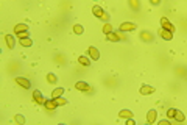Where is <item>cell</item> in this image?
I'll return each instance as SVG.
<instances>
[{"mask_svg":"<svg viewBox=\"0 0 187 125\" xmlns=\"http://www.w3.org/2000/svg\"><path fill=\"white\" fill-rule=\"evenodd\" d=\"M20 44L24 45V47H31V45H33V41L30 39V38H22V39H20Z\"/></svg>","mask_w":187,"mask_h":125,"instance_id":"44dd1931","label":"cell"},{"mask_svg":"<svg viewBox=\"0 0 187 125\" xmlns=\"http://www.w3.org/2000/svg\"><path fill=\"white\" fill-rule=\"evenodd\" d=\"M44 107H45V109L47 111H55L56 109V107H58V103L55 102V98H52V100H45V103H44Z\"/></svg>","mask_w":187,"mask_h":125,"instance_id":"8992f818","label":"cell"},{"mask_svg":"<svg viewBox=\"0 0 187 125\" xmlns=\"http://www.w3.org/2000/svg\"><path fill=\"white\" fill-rule=\"evenodd\" d=\"M16 83L19 86H22V88H25V89H28L30 86H31V83L27 80V78H22V77H16Z\"/></svg>","mask_w":187,"mask_h":125,"instance_id":"52a82bcc","label":"cell"},{"mask_svg":"<svg viewBox=\"0 0 187 125\" xmlns=\"http://www.w3.org/2000/svg\"><path fill=\"white\" fill-rule=\"evenodd\" d=\"M175 119H176V120H178V122H184V119H186V116H184V114H182V113H181V111H178V109H176V114H175Z\"/></svg>","mask_w":187,"mask_h":125,"instance_id":"7402d4cb","label":"cell"},{"mask_svg":"<svg viewBox=\"0 0 187 125\" xmlns=\"http://www.w3.org/2000/svg\"><path fill=\"white\" fill-rule=\"evenodd\" d=\"M119 117L120 119H129V117H133V113L129 111V109H122L119 113Z\"/></svg>","mask_w":187,"mask_h":125,"instance_id":"4fadbf2b","label":"cell"},{"mask_svg":"<svg viewBox=\"0 0 187 125\" xmlns=\"http://www.w3.org/2000/svg\"><path fill=\"white\" fill-rule=\"evenodd\" d=\"M106 36H108V39L111 41V42H117V41H120V39H122V38H120L119 35H117V33H114V31L108 33Z\"/></svg>","mask_w":187,"mask_h":125,"instance_id":"2e32d148","label":"cell"},{"mask_svg":"<svg viewBox=\"0 0 187 125\" xmlns=\"http://www.w3.org/2000/svg\"><path fill=\"white\" fill-rule=\"evenodd\" d=\"M136 28H137V25L133 24V22H123L120 25V31H134Z\"/></svg>","mask_w":187,"mask_h":125,"instance_id":"7a4b0ae2","label":"cell"},{"mask_svg":"<svg viewBox=\"0 0 187 125\" xmlns=\"http://www.w3.org/2000/svg\"><path fill=\"white\" fill-rule=\"evenodd\" d=\"M87 53H89V56L94 59V61L100 59V52H98V48H97V47H94V45H90V47L87 48Z\"/></svg>","mask_w":187,"mask_h":125,"instance_id":"6da1fadb","label":"cell"},{"mask_svg":"<svg viewBox=\"0 0 187 125\" xmlns=\"http://www.w3.org/2000/svg\"><path fill=\"white\" fill-rule=\"evenodd\" d=\"M150 3H151V5H159L161 0H150Z\"/></svg>","mask_w":187,"mask_h":125,"instance_id":"f1b7e54d","label":"cell"},{"mask_svg":"<svg viewBox=\"0 0 187 125\" xmlns=\"http://www.w3.org/2000/svg\"><path fill=\"white\" fill-rule=\"evenodd\" d=\"M159 36L162 38V39L165 41H170L171 38H173V31H170V30H165V28H159Z\"/></svg>","mask_w":187,"mask_h":125,"instance_id":"3957f363","label":"cell"},{"mask_svg":"<svg viewBox=\"0 0 187 125\" xmlns=\"http://www.w3.org/2000/svg\"><path fill=\"white\" fill-rule=\"evenodd\" d=\"M20 33H28V25L25 24H17L16 27H14V35H20Z\"/></svg>","mask_w":187,"mask_h":125,"instance_id":"277c9868","label":"cell"},{"mask_svg":"<svg viewBox=\"0 0 187 125\" xmlns=\"http://www.w3.org/2000/svg\"><path fill=\"white\" fill-rule=\"evenodd\" d=\"M159 125H169V122H167V120H161V122H159Z\"/></svg>","mask_w":187,"mask_h":125,"instance_id":"4dcf8cb0","label":"cell"},{"mask_svg":"<svg viewBox=\"0 0 187 125\" xmlns=\"http://www.w3.org/2000/svg\"><path fill=\"white\" fill-rule=\"evenodd\" d=\"M156 116H158L156 109H150V111L147 113V122H148V124H153L154 120H156Z\"/></svg>","mask_w":187,"mask_h":125,"instance_id":"30bf717a","label":"cell"},{"mask_svg":"<svg viewBox=\"0 0 187 125\" xmlns=\"http://www.w3.org/2000/svg\"><path fill=\"white\" fill-rule=\"evenodd\" d=\"M55 102L58 103V107H61V105H67V100H66V98H63V97L55 98Z\"/></svg>","mask_w":187,"mask_h":125,"instance_id":"4316f807","label":"cell"},{"mask_svg":"<svg viewBox=\"0 0 187 125\" xmlns=\"http://www.w3.org/2000/svg\"><path fill=\"white\" fill-rule=\"evenodd\" d=\"M126 124H128V125H134V122H133V119H131V117H129V119L126 120Z\"/></svg>","mask_w":187,"mask_h":125,"instance_id":"f546056e","label":"cell"},{"mask_svg":"<svg viewBox=\"0 0 187 125\" xmlns=\"http://www.w3.org/2000/svg\"><path fill=\"white\" fill-rule=\"evenodd\" d=\"M175 114H176V109H175V108H169V109H167V117H169V119H173Z\"/></svg>","mask_w":187,"mask_h":125,"instance_id":"d4e9b609","label":"cell"},{"mask_svg":"<svg viewBox=\"0 0 187 125\" xmlns=\"http://www.w3.org/2000/svg\"><path fill=\"white\" fill-rule=\"evenodd\" d=\"M14 120H16V122L17 124H25V117L24 116H20V114H16V116H14Z\"/></svg>","mask_w":187,"mask_h":125,"instance_id":"484cf974","label":"cell"},{"mask_svg":"<svg viewBox=\"0 0 187 125\" xmlns=\"http://www.w3.org/2000/svg\"><path fill=\"white\" fill-rule=\"evenodd\" d=\"M73 31H75V35H83V33H84V28H83V25L75 24L73 25Z\"/></svg>","mask_w":187,"mask_h":125,"instance_id":"ffe728a7","label":"cell"},{"mask_svg":"<svg viewBox=\"0 0 187 125\" xmlns=\"http://www.w3.org/2000/svg\"><path fill=\"white\" fill-rule=\"evenodd\" d=\"M161 25H162V28H165V30H170V31H173V25L170 24V20L167 17H161Z\"/></svg>","mask_w":187,"mask_h":125,"instance_id":"9c48e42d","label":"cell"},{"mask_svg":"<svg viewBox=\"0 0 187 125\" xmlns=\"http://www.w3.org/2000/svg\"><path fill=\"white\" fill-rule=\"evenodd\" d=\"M5 39H6V44H8V47H10V48H14V45H16V42H14V38L11 36V35H6Z\"/></svg>","mask_w":187,"mask_h":125,"instance_id":"d6986e66","label":"cell"},{"mask_svg":"<svg viewBox=\"0 0 187 125\" xmlns=\"http://www.w3.org/2000/svg\"><path fill=\"white\" fill-rule=\"evenodd\" d=\"M47 81H48V83H52V85H55V83L58 81V78H56V75H55V74H48V75H47Z\"/></svg>","mask_w":187,"mask_h":125,"instance_id":"603a6c76","label":"cell"},{"mask_svg":"<svg viewBox=\"0 0 187 125\" xmlns=\"http://www.w3.org/2000/svg\"><path fill=\"white\" fill-rule=\"evenodd\" d=\"M140 38H142V41H145V42H151L153 41V35L150 31H142L140 33Z\"/></svg>","mask_w":187,"mask_h":125,"instance_id":"7c38bea8","label":"cell"},{"mask_svg":"<svg viewBox=\"0 0 187 125\" xmlns=\"http://www.w3.org/2000/svg\"><path fill=\"white\" fill-rule=\"evenodd\" d=\"M33 98H34V102H36L37 105H44L45 103V98L42 97V92H41V91H34Z\"/></svg>","mask_w":187,"mask_h":125,"instance_id":"5b68a950","label":"cell"},{"mask_svg":"<svg viewBox=\"0 0 187 125\" xmlns=\"http://www.w3.org/2000/svg\"><path fill=\"white\" fill-rule=\"evenodd\" d=\"M112 31V25L111 24H105L103 25V33H105V35H108V33H111Z\"/></svg>","mask_w":187,"mask_h":125,"instance_id":"cb8c5ba5","label":"cell"},{"mask_svg":"<svg viewBox=\"0 0 187 125\" xmlns=\"http://www.w3.org/2000/svg\"><path fill=\"white\" fill-rule=\"evenodd\" d=\"M63 92H64V88H56L55 91L52 92V98H58L63 96Z\"/></svg>","mask_w":187,"mask_h":125,"instance_id":"ac0fdd59","label":"cell"},{"mask_svg":"<svg viewBox=\"0 0 187 125\" xmlns=\"http://www.w3.org/2000/svg\"><path fill=\"white\" fill-rule=\"evenodd\" d=\"M101 19H103V20H109V14H108V13H103Z\"/></svg>","mask_w":187,"mask_h":125,"instance_id":"83f0119b","label":"cell"},{"mask_svg":"<svg viewBox=\"0 0 187 125\" xmlns=\"http://www.w3.org/2000/svg\"><path fill=\"white\" fill-rule=\"evenodd\" d=\"M75 88H77L78 91H84V92H87L90 86L87 85V83H84V81H77L75 83Z\"/></svg>","mask_w":187,"mask_h":125,"instance_id":"8fae6325","label":"cell"},{"mask_svg":"<svg viewBox=\"0 0 187 125\" xmlns=\"http://www.w3.org/2000/svg\"><path fill=\"white\" fill-rule=\"evenodd\" d=\"M128 3H129V6H131L133 11H139V8H140V2H139V0H128Z\"/></svg>","mask_w":187,"mask_h":125,"instance_id":"9a60e30c","label":"cell"},{"mask_svg":"<svg viewBox=\"0 0 187 125\" xmlns=\"http://www.w3.org/2000/svg\"><path fill=\"white\" fill-rule=\"evenodd\" d=\"M92 13H94V16H95V17H101V16H103V13H105V11H103V8H101V6L95 5L94 8H92Z\"/></svg>","mask_w":187,"mask_h":125,"instance_id":"5bb4252c","label":"cell"},{"mask_svg":"<svg viewBox=\"0 0 187 125\" xmlns=\"http://www.w3.org/2000/svg\"><path fill=\"white\" fill-rule=\"evenodd\" d=\"M78 63L81 64V66H84V67H89V66H90V59L87 58V56H80V58H78Z\"/></svg>","mask_w":187,"mask_h":125,"instance_id":"e0dca14e","label":"cell"},{"mask_svg":"<svg viewBox=\"0 0 187 125\" xmlns=\"http://www.w3.org/2000/svg\"><path fill=\"white\" fill-rule=\"evenodd\" d=\"M154 92V88L150 85H142V88H140V94L142 96H148V94H153Z\"/></svg>","mask_w":187,"mask_h":125,"instance_id":"ba28073f","label":"cell"}]
</instances>
